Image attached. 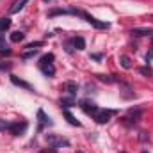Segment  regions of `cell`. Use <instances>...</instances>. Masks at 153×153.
Wrapping results in <instances>:
<instances>
[{
    "label": "cell",
    "instance_id": "obj_1",
    "mask_svg": "<svg viewBox=\"0 0 153 153\" xmlns=\"http://www.w3.org/2000/svg\"><path fill=\"white\" fill-rule=\"evenodd\" d=\"M75 14L82 16L87 23H91V25H93V27H96V29H109V23L100 22V20H96L94 16H91V14H87V13H84V11H75Z\"/></svg>",
    "mask_w": 153,
    "mask_h": 153
},
{
    "label": "cell",
    "instance_id": "obj_2",
    "mask_svg": "<svg viewBox=\"0 0 153 153\" xmlns=\"http://www.w3.org/2000/svg\"><path fill=\"white\" fill-rule=\"evenodd\" d=\"M46 141H48L50 148H53V150H57V148H62V146H70V141H68V139H64V137H59V135H53V134L46 135Z\"/></svg>",
    "mask_w": 153,
    "mask_h": 153
},
{
    "label": "cell",
    "instance_id": "obj_3",
    "mask_svg": "<svg viewBox=\"0 0 153 153\" xmlns=\"http://www.w3.org/2000/svg\"><path fill=\"white\" fill-rule=\"evenodd\" d=\"M114 116V111H111V109H107V111H98L96 116H94V119H96V123H100V125H105L111 117Z\"/></svg>",
    "mask_w": 153,
    "mask_h": 153
},
{
    "label": "cell",
    "instance_id": "obj_4",
    "mask_svg": "<svg viewBox=\"0 0 153 153\" xmlns=\"http://www.w3.org/2000/svg\"><path fill=\"white\" fill-rule=\"evenodd\" d=\"M25 130H27V123L25 121H22V123H11L9 125V132L13 135H22Z\"/></svg>",
    "mask_w": 153,
    "mask_h": 153
},
{
    "label": "cell",
    "instance_id": "obj_5",
    "mask_svg": "<svg viewBox=\"0 0 153 153\" xmlns=\"http://www.w3.org/2000/svg\"><path fill=\"white\" fill-rule=\"evenodd\" d=\"M80 107H82V111H84L85 114H89V116H96V112L100 111L93 102H87V100H84V102L80 103Z\"/></svg>",
    "mask_w": 153,
    "mask_h": 153
},
{
    "label": "cell",
    "instance_id": "obj_6",
    "mask_svg": "<svg viewBox=\"0 0 153 153\" xmlns=\"http://www.w3.org/2000/svg\"><path fill=\"white\" fill-rule=\"evenodd\" d=\"M39 70H41L46 76H53V75H55V68H53V64H52V62L39 61Z\"/></svg>",
    "mask_w": 153,
    "mask_h": 153
},
{
    "label": "cell",
    "instance_id": "obj_7",
    "mask_svg": "<svg viewBox=\"0 0 153 153\" xmlns=\"http://www.w3.org/2000/svg\"><path fill=\"white\" fill-rule=\"evenodd\" d=\"M139 117H141V111H139V109H135V111L132 109V111L128 112V116L123 117V119H125V123H137Z\"/></svg>",
    "mask_w": 153,
    "mask_h": 153
},
{
    "label": "cell",
    "instance_id": "obj_8",
    "mask_svg": "<svg viewBox=\"0 0 153 153\" xmlns=\"http://www.w3.org/2000/svg\"><path fill=\"white\" fill-rule=\"evenodd\" d=\"M38 117H39V130H41L43 126H46V125H48V126H52V125H53V123H52V119L45 114L43 111H38Z\"/></svg>",
    "mask_w": 153,
    "mask_h": 153
},
{
    "label": "cell",
    "instance_id": "obj_9",
    "mask_svg": "<svg viewBox=\"0 0 153 153\" xmlns=\"http://www.w3.org/2000/svg\"><path fill=\"white\" fill-rule=\"evenodd\" d=\"M29 0H14L13 2V5L9 7V13L11 14H14V13H18V11H22L23 7H25V4H27Z\"/></svg>",
    "mask_w": 153,
    "mask_h": 153
},
{
    "label": "cell",
    "instance_id": "obj_10",
    "mask_svg": "<svg viewBox=\"0 0 153 153\" xmlns=\"http://www.w3.org/2000/svg\"><path fill=\"white\" fill-rule=\"evenodd\" d=\"M119 87H121V96H123V98H134V96H135L130 85H126V84L119 82Z\"/></svg>",
    "mask_w": 153,
    "mask_h": 153
},
{
    "label": "cell",
    "instance_id": "obj_11",
    "mask_svg": "<svg viewBox=\"0 0 153 153\" xmlns=\"http://www.w3.org/2000/svg\"><path fill=\"white\" fill-rule=\"evenodd\" d=\"M130 34L132 36H137V38H141V36H152L153 29H132Z\"/></svg>",
    "mask_w": 153,
    "mask_h": 153
},
{
    "label": "cell",
    "instance_id": "obj_12",
    "mask_svg": "<svg viewBox=\"0 0 153 153\" xmlns=\"http://www.w3.org/2000/svg\"><path fill=\"white\" fill-rule=\"evenodd\" d=\"M11 82H13L14 85H18V87H23V89H32V87H30V84H27L25 80H20L18 76H11Z\"/></svg>",
    "mask_w": 153,
    "mask_h": 153
},
{
    "label": "cell",
    "instance_id": "obj_13",
    "mask_svg": "<svg viewBox=\"0 0 153 153\" xmlns=\"http://www.w3.org/2000/svg\"><path fill=\"white\" fill-rule=\"evenodd\" d=\"M71 46L76 48V50H84V48H85V41L82 38H73L71 39Z\"/></svg>",
    "mask_w": 153,
    "mask_h": 153
},
{
    "label": "cell",
    "instance_id": "obj_14",
    "mask_svg": "<svg viewBox=\"0 0 153 153\" xmlns=\"http://www.w3.org/2000/svg\"><path fill=\"white\" fill-rule=\"evenodd\" d=\"M9 27H11V20H9V18H0V36H2Z\"/></svg>",
    "mask_w": 153,
    "mask_h": 153
},
{
    "label": "cell",
    "instance_id": "obj_15",
    "mask_svg": "<svg viewBox=\"0 0 153 153\" xmlns=\"http://www.w3.org/2000/svg\"><path fill=\"white\" fill-rule=\"evenodd\" d=\"M62 114H64V117L68 119V123H70V125H73V126H80V121H76L75 117H73V114H71L70 111H64Z\"/></svg>",
    "mask_w": 153,
    "mask_h": 153
},
{
    "label": "cell",
    "instance_id": "obj_16",
    "mask_svg": "<svg viewBox=\"0 0 153 153\" xmlns=\"http://www.w3.org/2000/svg\"><path fill=\"white\" fill-rule=\"evenodd\" d=\"M119 64H121L125 70H130V68H132V61H130V57H126V55H121V57H119Z\"/></svg>",
    "mask_w": 153,
    "mask_h": 153
},
{
    "label": "cell",
    "instance_id": "obj_17",
    "mask_svg": "<svg viewBox=\"0 0 153 153\" xmlns=\"http://www.w3.org/2000/svg\"><path fill=\"white\" fill-rule=\"evenodd\" d=\"M0 53H2V55H11V48L5 45V41H4L2 36H0Z\"/></svg>",
    "mask_w": 153,
    "mask_h": 153
},
{
    "label": "cell",
    "instance_id": "obj_18",
    "mask_svg": "<svg viewBox=\"0 0 153 153\" xmlns=\"http://www.w3.org/2000/svg\"><path fill=\"white\" fill-rule=\"evenodd\" d=\"M23 39H25V34H23V32H20V30L11 34V41H13V43H20V41H23Z\"/></svg>",
    "mask_w": 153,
    "mask_h": 153
},
{
    "label": "cell",
    "instance_id": "obj_19",
    "mask_svg": "<svg viewBox=\"0 0 153 153\" xmlns=\"http://www.w3.org/2000/svg\"><path fill=\"white\" fill-rule=\"evenodd\" d=\"M61 105H62V107H73V105H75V96L62 98V100H61Z\"/></svg>",
    "mask_w": 153,
    "mask_h": 153
},
{
    "label": "cell",
    "instance_id": "obj_20",
    "mask_svg": "<svg viewBox=\"0 0 153 153\" xmlns=\"http://www.w3.org/2000/svg\"><path fill=\"white\" fill-rule=\"evenodd\" d=\"M34 53H38V48H27V50L22 53V57H23V59H29V57H32Z\"/></svg>",
    "mask_w": 153,
    "mask_h": 153
},
{
    "label": "cell",
    "instance_id": "obj_21",
    "mask_svg": "<svg viewBox=\"0 0 153 153\" xmlns=\"http://www.w3.org/2000/svg\"><path fill=\"white\" fill-rule=\"evenodd\" d=\"M66 89H68L70 96H75L76 94V85L73 84V82H68V84H66Z\"/></svg>",
    "mask_w": 153,
    "mask_h": 153
},
{
    "label": "cell",
    "instance_id": "obj_22",
    "mask_svg": "<svg viewBox=\"0 0 153 153\" xmlns=\"http://www.w3.org/2000/svg\"><path fill=\"white\" fill-rule=\"evenodd\" d=\"M98 78H100L102 82H107V84H112V82H116L114 78H111V76H107V75H98Z\"/></svg>",
    "mask_w": 153,
    "mask_h": 153
},
{
    "label": "cell",
    "instance_id": "obj_23",
    "mask_svg": "<svg viewBox=\"0 0 153 153\" xmlns=\"http://www.w3.org/2000/svg\"><path fill=\"white\" fill-rule=\"evenodd\" d=\"M39 61H46V62H52L53 61V53H48V55H43Z\"/></svg>",
    "mask_w": 153,
    "mask_h": 153
},
{
    "label": "cell",
    "instance_id": "obj_24",
    "mask_svg": "<svg viewBox=\"0 0 153 153\" xmlns=\"http://www.w3.org/2000/svg\"><path fill=\"white\" fill-rule=\"evenodd\" d=\"M9 125H11V123H7V121L0 119V130H9Z\"/></svg>",
    "mask_w": 153,
    "mask_h": 153
},
{
    "label": "cell",
    "instance_id": "obj_25",
    "mask_svg": "<svg viewBox=\"0 0 153 153\" xmlns=\"http://www.w3.org/2000/svg\"><path fill=\"white\" fill-rule=\"evenodd\" d=\"M43 45V41H36V43H30V45H27L25 48H39Z\"/></svg>",
    "mask_w": 153,
    "mask_h": 153
},
{
    "label": "cell",
    "instance_id": "obj_26",
    "mask_svg": "<svg viewBox=\"0 0 153 153\" xmlns=\"http://www.w3.org/2000/svg\"><path fill=\"white\" fill-rule=\"evenodd\" d=\"M141 73L143 75H152V70L150 68H141Z\"/></svg>",
    "mask_w": 153,
    "mask_h": 153
},
{
    "label": "cell",
    "instance_id": "obj_27",
    "mask_svg": "<svg viewBox=\"0 0 153 153\" xmlns=\"http://www.w3.org/2000/svg\"><path fill=\"white\" fill-rule=\"evenodd\" d=\"M153 59V50L152 52H148V53H146V62H148V61H152Z\"/></svg>",
    "mask_w": 153,
    "mask_h": 153
},
{
    "label": "cell",
    "instance_id": "obj_28",
    "mask_svg": "<svg viewBox=\"0 0 153 153\" xmlns=\"http://www.w3.org/2000/svg\"><path fill=\"white\" fill-rule=\"evenodd\" d=\"M41 153H55V150L53 148H48V150H43Z\"/></svg>",
    "mask_w": 153,
    "mask_h": 153
},
{
    "label": "cell",
    "instance_id": "obj_29",
    "mask_svg": "<svg viewBox=\"0 0 153 153\" xmlns=\"http://www.w3.org/2000/svg\"><path fill=\"white\" fill-rule=\"evenodd\" d=\"M0 68H7V66H2V64H0Z\"/></svg>",
    "mask_w": 153,
    "mask_h": 153
},
{
    "label": "cell",
    "instance_id": "obj_30",
    "mask_svg": "<svg viewBox=\"0 0 153 153\" xmlns=\"http://www.w3.org/2000/svg\"><path fill=\"white\" fill-rule=\"evenodd\" d=\"M143 153H148V152H143Z\"/></svg>",
    "mask_w": 153,
    "mask_h": 153
},
{
    "label": "cell",
    "instance_id": "obj_31",
    "mask_svg": "<svg viewBox=\"0 0 153 153\" xmlns=\"http://www.w3.org/2000/svg\"><path fill=\"white\" fill-rule=\"evenodd\" d=\"M76 153H82V152H76Z\"/></svg>",
    "mask_w": 153,
    "mask_h": 153
}]
</instances>
